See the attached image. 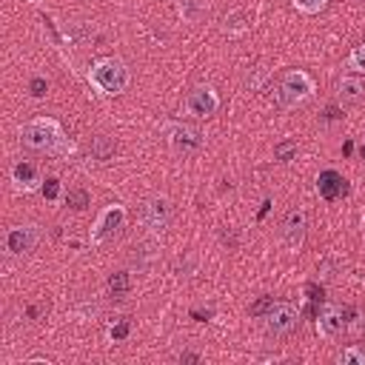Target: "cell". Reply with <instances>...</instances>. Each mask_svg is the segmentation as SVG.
I'll list each match as a JSON object with an SVG mask.
<instances>
[{"instance_id":"obj_1","label":"cell","mask_w":365,"mask_h":365,"mask_svg":"<svg viewBox=\"0 0 365 365\" xmlns=\"http://www.w3.org/2000/svg\"><path fill=\"white\" fill-rule=\"evenodd\" d=\"M20 140L26 148L40 151V154H68L71 143L63 134V125L54 117H34L23 125Z\"/></svg>"},{"instance_id":"obj_2","label":"cell","mask_w":365,"mask_h":365,"mask_svg":"<svg viewBox=\"0 0 365 365\" xmlns=\"http://www.w3.org/2000/svg\"><path fill=\"white\" fill-rule=\"evenodd\" d=\"M88 80H91V86L97 91H103L108 97H117V94H123L128 88L131 74H128V66L120 57H100L88 68Z\"/></svg>"},{"instance_id":"obj_3","label":"cell","mask_w":365,"mask_h":365,"mask_svg":"<svg viewBox=\"0 0 365 365\" xmlns=\"http://www.w3.org/2000/svg\"><path fill=\"white\" fill-rule=\"evenodd\" d=\"M314 91H317V83H314V77L308 71L288 68L277 83V103L282 108H297V106L308 103L314 97Z\"/></svg>"},{"instance_id":"obj_4","label":"cell","mask_w":365,"mask_h":365,"mask_svg":"<svg viewBox=\"0 0 365 365\" xmlns=\"http://www.w3.org/2000/svg\"><path fill=\"white\" fill-rule=\"evenodd\" d=\"M174 220V208H171V200L163 197V194H154L143 202L140 208V222L151 231V234H163Z\"/></svg>"},{"instance_id":"obj_5","label":"cell","mask_w":365,"mask_h":365,"mask_svg":"<svg viewBox=\"0 0 365 365\" xmlns=\"http://www.w3.org/2000/svg\"><path fill=\"white\" fill-rule=\"evenodd\" d=\"M123 222H125V205H120V202L106 205V208L97 214V220H94L91 231H88L91 245H103L106 240H111V237L123 228Z\"/></svg>"},{"instance_id":"obj_6","label":"cell","mask_w":365,"mask_h":365,"mask_svg":"<svg viewBox=\"0 0 365 365\" xmlns=\"http://www.w3.org/2000/svg\"><path fill=\"white\" fill-rule=\"evenodd\" d=\"M217 108H220V94L205 83L194 86L185 94V114L194 117V120H208V117L217 114Z\"/></svg>"},{"instance_id":"obj_7","label":"cell","mask_w":365,"mask_h":365,"mask_svg":"<svg viewBox=\"0 0 365 365\" xmlns=\"http://www.w3.org/2000/svg\"><path fill=\"white\" fill-rule=\"evenodd\" d=\"M40 242V228L31 225V222H23V225H11L3 237V248L6 254L11 257H23L29 251H34V245Z\"/></svg>"},{"instance_id":"obj_8","label":"cell","mask_w":365,"mask_h":365,"mask_svg":"<svg viewBox=\"0 0 365 365\" xmlns=\"http://www.w3.org/2000/svg\"><path fill=\"white\" fill-rule=\"evenodd\" d=\"M297 319H299V308L294 302H274V308L265 314V331L271 336H285L297 328Z\"/></svg>"},{"instance_id":"obj_9","label":"cell","mask_w":365,"mask_h":365,"mask_svg":"<svg viewBox=\"0 0 365 365\" xmlns=\"http://www.w3.org/2000/svg\"><path fill=\"white\" fill-rule=\"evenodd\" d=\"M168 145L177 154H194L202 148V131L188 125V123H177L168 128Z\"/></svg>"},{"instance_id":"obj_10","label":"cell","mask_w":365,"mask_h":365,"mask_svg":"<svg viewBox=\"0 0 365 365\" xmlns=\"http://www.w3.org/2000/svg\"><path fill=\"white\" fill-rule=\"evenodd\" d=\"M305 228H308V214L302 205L291 208L282 220V228H279V237L285 242V248H299L302 240H305Z\"/></svg>"},{"instance_id":"obj_11","label":"cell","mask_w":365,"mask_h":365,"mask_svg":"<svg viewBox=\"0 0 365 365\" xmlns=\"http://www.w3.org/2000/svg\"><path fill=\"white\" fill-rule=\"evenodd\" d=\"M345 325H348L345 322V311L339 305L328 302V305L319 308V314H317V331H319V336L334 339V336H339L345 331Z\"/></svg>"},{"instance_id":"obj_12","label":"cell","mask_w":365,"mask_h":365,"mask_svg":"<svg viewBox=\"0 0 365 365\" xmlns=\"http://www.w3.org/2000/svg\"><path fill=\"white\" fill-rule=\"evenodd\" d=\"M11 182H14V188L17 191H34V188H40V182H43V177H40V171L31 165V163H26V160H20V163H14L11 165Z\"/></svg>"},{"instance_id":"obj_13","label":"cell","mask_w":365,"mask_h":365,"mask_svg":"<svg viewBox=\"0 0 365 365\" xmlns=\"http://www.w3.org/2000/svg\"><path fill=\"white\" fill-rule=\"evenodd\" d=\"M336 97L339 103H359L365 100V80L359 74H345L336 80Z\"/></svg>"},{"instance_id":"obj_14","label":"cell","mask_w":365,"mask_h":365,"mask_svg":"<svg viewBox=\"0 0 365 365\" xmlns=\"http://www.w3.org/2000/svg\"><path fill=\"white\" fill-rule=\"evenodd\" d=\"M317 188H319V197H322V200H336V197H342V194L348 191L345 180H342L336 171H331V168L319 174V182H317Z\"/></svg>"},{"instance_id":"obj_15","label":"cell","mask_w":365,"mask_h":365,"mask_svg":"<svg viewBox=\"0 0 365 365\" xmlns=\"http://www.w3.org/2000/svg\"><path fill=\"white\" fill-rule=\"evenodd\" d=\"M128 291H131V277H128V271H114V274L108 277V294H111L114 299H123Z\"/></svg>"},{"instance_id":"obj_16","label":"cell","mask_w":365,"mask_h":365,"mask_svg":"<svg viewBox=\"0 0 365 365\" xmlns=\"http://www.w3.org/2000/svg\"><path fill=\"white\" fill-rule=\"evenodd\" d=\"M63 202H66L71 211H83V208L91 205V194H88L86 188H68L66 197H63Z\"/></svg>"},{"instance_id":"obj_17","label":"cell","mask_w":365,"mask_h":365,"mask_svg":"<svg viewBox=\"0 0 365 365\" xmlns=\"http://www.w3.org/2000/svg\"><path fill=\"white\" fill-rule=\"evenodd\" d=\"M345 68H351L354 74H365V40L351 48V54L345 57Z\"/></svg>"},{"instance_id":"obj_18","label":"cell","mask_w":365,"mask_h":365,"mask_svg":"<svg viewBox=\"0 0 365 365\" xmlns=\"http://www.w3.org/2000/svg\"><path fill=\"white\" fill-rule=\"evenodd\" d=\"M91 151H94V157L103 163V160H108V157H114V151H117V145L108 140V137H94V143H91Z\"/></svg>"},{"instance_id":"obj_19","label":"cell","mask_w":365,"mask_h":365,"mask_svg":"<svg viewBox=\"0 0 365 365\" xmlns=\"http://www.w3.org/2000/svg\"><path fill=\"white\" fill-rule=\"evenodd\" d=\"M342 365H365V345H351L339 354Z\"/></svg>"},{"instance_id":"obj_20","label":"cell","mask_w":365,"mask_h":365,"mask_svg":"<svg viewBox=\"0 0 365 365\" xmlns=\"http://www.w3.org/2000/svg\"><path fill=\"white\" fill-rule=\"evenodd\" d=\"M294 154H297V140H282L274 145V160H279V163H291Z\"/></svg>"},{"instance_id":"obj_21","label":"cell","mask_w":365,"mask_h":365,"mask_svg":"<svg viewBox=\"0 0 365 365\" xmlns=\"http://www.w3.org/2000/svg\"><path fill=\"white\" fill-rule=\"evenodd\" d=\"M291 6H294L299 14H319V11L328 6V0H291Z\"/></svg>"},{"instance_id":"obj_22","label":"cell","mask_w":365,"mask_h":365,"mask_svg":"<svg viewBox=\"0 0 365 365\" xmlns=\"http://www.w3.org/2000/svg\"><path fill=\"white\" fill-rule=\"evenodd\" d=\"M271 308H274V297L262 294V297H259V299H257V302H254L248 311H251V317H262V319H265V314H268Z\"/></svg>"},{"instance_id":"obj_23","label":"cell","mask_w":365,"mask_h":365,"mask_svg":"<svg viewBox=\"0 0 365 365\" xmlns=\"http://www.w3.org/2000/svg\"><path fill=\"white\" fill-rule=\"evenodd\" d=\"M128 334H131V325H128L125 319H120V322H114V325L108 328V336H111L114 342H123Z\"/></svg>"},{"instance_id":"obj_24","label":"cell","mask_w":365,"mask_h":365,"mask_svg":"<svg viewBox=\"0 0 365 365\" xmlns=\"http://www.w3.org/2000/svg\"><path fill=\"white\" fill-rule=\"evenodd\" d=\"M29 91H31V97L43 100V97H46V91H48V83H46V77H31V83H29Z\"/></svg>"},{"instance_id":"obj_25","label":"cell","mask_w":365,"mask_h":365,"mask_svg":"<svg viewBox=\"0 0 365 365\" xmlns=\"http://www.w3.org/2000/svg\"><path fill=\"white\" fill-rule=\"evenodd\" d=\"M43 194H46V200H51V202H54V200L60 197V180H57V177H48V180H46V185H43Z\"/></svg>"},{"instance_id":"obj_26","label":"cell","mask_w":365,"mask_h":365,"mask_svg":"<svg viewBox=\"0 0 365 365\" xmlns=\"http://www.w3.org/2000/svg\"><path fill=\"white\" fill-rule=\"evenodd\" d=\"M180 359H182V362H200V354H191V351H185V354H180Z\"/></svg>"},{"instance_id":"obj_27","label":"cell","mask_w":365,"mask_h":365,"mask_svg":"<svg viewBox=\"0 0 365 365\" xmlns=\"http://www.w3.org/2000/svg\"><path fill=\"white\" fill-rule=\"evenodd\" d=\"M359 154H362V160H365V143H362V148H359Z\"/></svg>"}]
</instances>
